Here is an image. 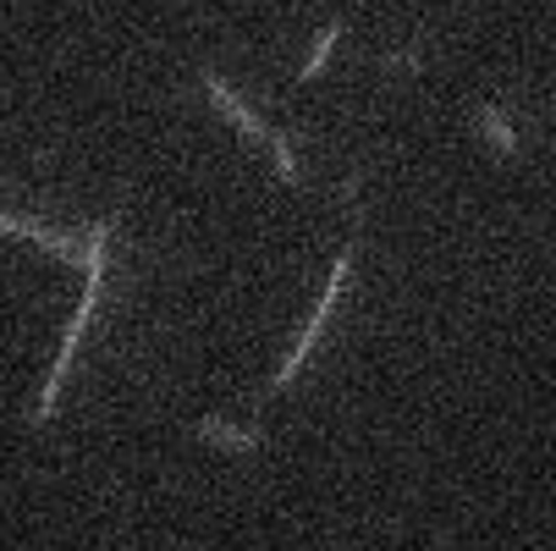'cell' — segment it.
<instances>
[{
  "instance_id": "obj_1",
  "label": "cell",
  "mask_w": 556,
  "mask_h": 551,
  "mask_svg": "<svg viewBox=\"0 0 556 551\" xmlns=\"http://www.w3.org/2000/svg\"><path fill=\"white\" fill-rule=\"evenodd\" d=\"M116 226H122V215H105V221H94V226H89V238H84V303H77L72 326H66V337H61L55 370L45 375V391H39V414H34V425H50V419H55L61 380H66V370H72V359H77V342H84V331L94 326V309H100V292H105V249H111V231H116Z\"/></svg>"
},
{
  "instance_id": "obj_2",
  "label": "cell",
  "mask_w": 556,
  "mask_h": 551,
  "mask_svg": "<svg viewBox=\"0 0 556 551\" xmlns=\"http://www.w3.org/2000/svg\"><path fill=\"white\" fill-rule=\"evenodd\" d=\"M353 254H358V243H348V249L337 254V265H331V281H326V298H320V309H314V321L303 326V337L292 342V353L281 359V370L270 375L265 398H276L281 386H292V380H298V370L308 364V353L320 348V337H326V326H331V314H337V303H342V287H348V276H353Z\"/></svg>"
},
{
  "instance_id": "obj_3",
  "label": "cell",
  "mask_w": 556,
  "mask_h": 551,
  "mask_svg": "<svg viewBox=\"0 0 556 551\" xmlns=\"http://www.w3.org/2000/svg\"><path fill=\"white\" fill-rule=\"evenodd\" d=\"M0 231H7V238H28V243H39V249L55 254V260H77V265H84V243L66 238V231H55V226H45V221H34V215L0 210Z\"/></svg>"
},
{
  "instance_id": "obj_4",
  "label": "cell",
  "mask_w": 556,
  "mask_h": 551,
  "mask_svg": "<svg viewBox=\"0 0 556 551\" xmlns=\"http://www.w3.org/2000/svg\"><path fill=\"white\" fill-rule=\"evenodd\" d=\"M199 84H204L210 105H215V111H220V116H226L237 133H243V138H270V127H265V122H260V116H254L243 100H237L226 84H220V72H210V66H204V72H199Z\"/></svg>"
},
{
  "instance_id": "obj_5",
  "label": "cell",
  "mask_w": 556,
  "mask_h": 551,
  "mask_svg": "<svg viewBox=\"0 0 556 551\" xmlns=\"http://www.w3.org/2000/svg\"><path fill=\"white\" fill-rule=\"evenodd\" d=\"M193 436L210 441V447H226V452H260V441H265V430H237L226 419H199Z\"/></svg>"
},
{
  "instance_id": "obj_6",
  "label": "cell",
  "mask_w": 556,
  "mask_h": 551,
  "mask_svg": "<svg viewBox=\"0 0 556 551\" xmlns=\"http://www.w3.org/2000/svg\"><path fill=\"white\" fill-rule=\"evenodd\" d=\"M337 39H342V23H326V34L314 39V50H308V61L298 66V84H314L320 77V66L331 61V50H337Z\"/></svg>"
},
{
  "instance_id": "obj_7",
  "label": "cell",
  "mask_w": 556,
  "mask_h": 551,
  "mask_svg": "<svg viewBox=\"0 0 556 551\" xmlns=\"http://www.w3.org/2000/svg\"><path fill=\"white\" fill-rule=\"evenodd\" d=\"M480 127H485V138H491L502 154H518V133H513V122H507L496 105H480Z\"/></svg>"
},
{
  "instance_id": "obj_8",
  "label": "cell",
  "mask_w": 556,
  "mask_h": 551,
  "mask_svg": "<svg viewBox=\"0 0 556 551\" xmlns=\"http://www.w3.org/2000/svg\"><path fill=\"white\" fill-rule=\"evenodd\" d=\"M265 143H270V154H276V172H281V183H287V188H298V183H303V172H298V154H292V138L270 133Z\"/></svg>"
},
{
  "instance_id": "obj_9",
  "label": "cell",
  "mask_w": 556,
  "mask_h": 551,
  "mask_svg": "<svg viewBox=\"0 0 556 551\" xmlns=\"http://www.w3.org/2000/svg\"><path fill=\"white\" fill-rule=\"evenodd\" d=\"M419 66H425V61H419V45H414V50H391V55H386V72H419Z\"/></svg>"
}]
</instances>
